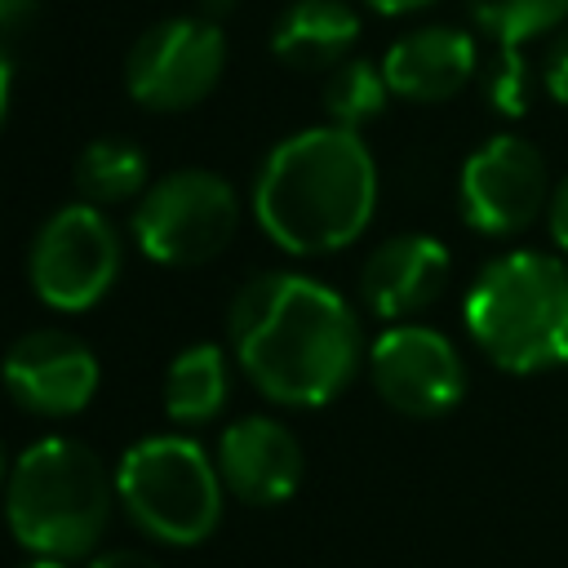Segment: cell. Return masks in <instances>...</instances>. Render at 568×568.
<instances>
[{
  "mask_svg": "<svg viewBox=\"0 0 568 568\" xmlns=\"http://www.w3.org/2000/svg\"><path fill=\"white\" fill-rule=\"evenodd\" d=\"M226 337L253 390L284 408L333 404L364 359L351 302L293 271L248 275L226 306Z\"/></svg>",
  "mask_w": 568,
  "mask_h": 568,
  "instance_id": "6da1fadb",
  "label": "cell"
},
{
  "mask_svg": "<svg viewBox=\"0 0 568 568\" xmlns=\"http://www.w3.org/2000/svg\"><path fill=\"white\" fill-rule=\"evenodd\" d=\"M377 213V160L359 129L311 124L275 142L253 178V217L293 257H324Z\"/></svg>",
  "mask_w": 568,
  "mask_h": 568,
  "instance_id": "7a4b0ae2",
  "label": "cell"
},
{
  "mask_svg": "<svg viewBox=\"0 0 568 568\" xmlns=\"http://www.w3.org/2000/svg\"><path fill=\"white\" fill-rule=\"evenodd\" d=\"M115 501L106 462L67 435H44L22 448L4 479V524L13 541L67 564L98 550Z\"/></svg>",
  "mask_w": 568,
  "mask_h": 568,
  "instance_id": "3957f363",
  "label": "cell"
},
{
  "mask_svg": "<svg viewBox=\"0 0 568 568\" xmlns=\"http://www.w3.org/2000/svg\"><path fill=\"white\" fill-rule=\"evenodd\" d=\"M462 320L501 373L528 377L568 364V262L541 248L493 257L466 288Z\"/></svg>",
  "mask_w": 568,
  "mask_h": 568,
  "instance_id": "277c9868",
  "label": "cell"
},
{
  "mask_svg": "<svg viewBox=\"0 0 568 568\" xmlns=\"http://www.w3.org/2000/svg\"><path fill=\"white\" fill-rule=\"evenodd\" d=\"M217 462L186 435H146L120 453L115 497L160 546H200L222 519Z\"/></svg>",
  "mask_w": 568,
  "mask_h": 568,
  "instance_id": "5b68a950",
  "label": "cell"
},
{
  "mask_svg": "<svg viewBox=\"0 0 568 568\" xmlns=\"http://www.w3.org/2000/svg\"><path fill=\"white\" fill-rule=\"evenodd\" d=\"M240 195L213 169H173L142 191L133 240L160 266H200L240 231Z\"/></svg>",
  "mask_w": 568,
  "mask_h": 568,
  "instance_id": "8992f818",
  "label": "cell"
},
{
  "mask_svg": "<svg viewBox=\"0 0 568 568\" xmlns=\"http://www.w3.org/2000/svg\"><path fill=\"white\" fill-rule=\"evenodd\" d=\"M120 257L124 253L111 217L98 204L80 200L49 213V222L36 231L27 280L44 306L80 315L111 293L120 275Z\"/></svg>",
  "mask_w": 568,
  "mask_h": 568,
  "instance_id": "52a82bcc",
  "label": "cell"
},
{
  "mask_svg": "<svg viewBox=\"0 0 568 568\" xmlns=\"http://www.w3.org/2000/svg\"><path fill=\"white\" fill-rule=\"evenodd\" d=\"M226 71V36L222 22L200 13L151 22L124 58V89L142 111H191L200 106Z\"/></svg>",
  "mask_w": 568,
  "mask_h": 568,
  "instance_id": "ba28073f",
  "label": "cell"
},
{
  "mask_svg": "<svg viewBox=\"0 0 568 568\" xmlns=\"http://www.w3.org/2000/svg\"><path fill=\"white\" fill-rule=\"evenodd\" d=\"M550 204V173L537 142L524 133H493L457 173L462 222L479 235H519Z\"/></svg>",
  "mask_w": 568,
  "mask_h": 568,
  "instance_id": "9c48e42d",
  "label": "cell"
},
{
  "mask_svg": "<svg viewBox=\"0 0 568 568\" xmlns=\"http://www.w3.org/2000/svg\"><path fill=\"white\" fill-rule=\"evenodd\" d=\"M368 377L386 408L404 417H444L466 395V364L457 346L426 324H390L368 346Z\"/></svg>",
  "mask_w": 568,
  "mask_h": 568,
  "instance_id": "30bf717a",
  "label": "cell"
},
{
  "mask_svg": "<svg viewBox=\"0 0 568 568\" xmlns=\"http://www.w3.org/2000/svg\"><path fill=\"white\" fill-rule=\"evenodd\" d=\"M4 395L31 417H75L93 404L102 368L98 355L67 328H31L0 359Z\"/></svg>",
  "mask_w": 568,
  "mask_h": 568,
  "instance_id": "8fae6325",
  "label": "cell"
},
{
  "mask_svg": "<svg viewBox=\"0 0 568 568\" xmlns=\"http://www.w3.org/2000/svg\"><path fill=\"white\" fill-rule=\"evenodd\" d=\"M217 475L226 484V493L244 506H280L297 493L306 457L297 435L266 413H248L235 417L222 435H217Z\"/></svg>",
  "mask_w": 568,
  "mask_h": 568,
  "instance_id": "7c38bea8",
  "label": "cell"
},
{
  "mask_svg": "<svg viewBox=\"0 0 568 568\" xmlns=\"http://www.w3.org/2000/svg\"><path fill=\"white\" fill-rule=\"evenodd\" d=\"M448 266H453V257L435 235H422V231L390 235L359 266V302L377 320L404 324V320L422 315L444 293Z\"/></svg>",
  "mask_w": 568,
  "mask_h": 568,
  "instance_id": "4fadbf2b",
  "label": "cell"
},
{
  "mask_svg": "<svg viewBox=\"0 0 568 568\" xmlns=\"http://www.w3.org/2000/svg\"><path fill=\"white\" fill-rule=\"evenodd\" d=\"M475 67L479 49L470 31L444 22L413 27L382 53V75L404 102H448L475 80Z\"/></svg>",
  "mask_w": 568,
  "mask_h": 568,
  "instance_id": "5bb4252c",
  "label": "cell"
},
{
  "mask_svg": "<svg viewBox=\"0 0 568 568\" xmlns=\"http://www.w3.org/2000/svg\"><path fill=\"white\" fill-rule=\"evenodd\" d=\"M359 40V13L346 0H293L271 27V53L293 71H333Z\"/></svg>",
  "mask_w": 568,
  "mask_h": 568,
  "instance_id": "9a60e30c",
  "label": "cell"
},
{
  "mask_svg": "<svg viewBox=\"0 0 568 568\" xmlns=\"http://www.w3.org/2000/svg\"><path fill=\"white\" fill-rule=\"evenodd\" d=\"M231 395V368L226 351L213 342H195L173 355L164 373V413L178 426H204L226 408Z\"/></svg>",
  "mask_w": 568,
  "mask_h": 568,
  "instance_id": "2e32d148",
  "label": "cell"
},
{
  "mask_svg": "<svg viewBox=\"0 0 568 568\" xmlns=\"http://www.w3.org/2000/svg\"><path fill=\"white\" fill-rule=\"evenodd\" d=\"M75 191L89 204H124L146 191V151L129 138H93L75 160Z\"/></svg>",
  "mask_w": 568,
  "mask_h": 568,
  "instance_id": "e0dca14e",
  "label": "cell"
},
{
  "mask_svg": "<svg viewBox=\"0 0 568 568\" xmlns=\"http://www.w3.org/2000/svg\"><path fill=\"white\" fill-rule=\"evenodd\" d=\"M386 98L395 93L382 75V62H368V58H346L324 80V115L328 124H342V129H364L368 120H377L386 111Z\"/></svg>",
  "mask_w": 568,
  "mask_h": 568,
  "instance_id": "ac0fdd59",
  "label": "cell"
},
{
  "mask_svg": "<svg viewBox=\"0 0 568 568\" xmlns=\"http://www.w3.org/2000/svg\"><path fill=\"white\" fill-rule=\"evenodd\" d=\"M466 9L497 49H524L568 22V0H466Z\"/></svg>",
  "mask_w": 568,
  "mask_h": 568,
  "instance_id": "d6986e66",
  "label": "cell"
},
{
  "mask_svg": "<svg viewBox=\"0 0 568 568\" xmlns=\"http://www.w3.org/2000/svg\"><path fill=\"white\" fill-rule=\"evenodd\" d=\"M488 98L501 115H524L528 111V67H524L519 49H501L497 71L488 80Z\"/></svg>",
  "mask_w": 568,
  "mask_h": 568,
  "instance_id": "ffe728a7",
  "label": "cell"
},
{
  "mask_svg": "<svg viewBox=\"0 0 568 568\" xmlns=\"http://www.w3.org/2000/svg\"><path fill=\"white\" fill-rule=\"evenodd\" d=\"M541 84H546V93H550L555 102H564V106H568V27H559V31H555V40H550V49H546Z\"/></svg>",
  "mask_w": 568,
  "mask_h": 568,
  "instance_id": "44dd1931",
  "label": "cell"
},
{
  "mask_svg": "<svg viewBox=\"0 0 568 568\" xmlns=\"http://www.w3.org/2000/svg\"><path fill=\"white\" fill-rule=\"evenodd\" d=\"M546 222H550V240L568 253V178L550 191V204H546Z\"/></svg>",
  "mask_w": 568,
  "mask_h": 568,
  "instance_id": "7402d4cb",
  "label": "cell"
},
{
  "mask_svg": "<svg viewBox=\"0 0 568 568\" xmlns=\"http://www.w3.org/2000/svg\"><path fill=\"white\" fill-rule=\"evenodd\" d=\"M89 568H160V559L146 550H102L89 559Z\"/></svg>",
  "mask_w": 568,
  "mask_h": 568,
  "instance_id": "603a6c76",
  "label": "cell"
},
{
  "mask_svg": "<svg viewBox=\"0 0 568 568\" xmlns=\"http://www.w3.org/2000/svg\"><path fill=\"white\" fill-rule=\"evenodd\" d=\"M40 13V0H0V31H22Z\"/></svg>",
  "mask_w": 568,
  "mask_h": 568,
  "instance_id": "cb8c5ba5",
  "label": "cell"
},
{
  "mask_svg": "<svg viewBox=\"0 0 568 568\" xmlns=\"http://www.w3.org/2000/svg\"><path fill=\"white\" fill-rule=\"evenodd\" d=\"M368 9L386 13V18H399V13H417V9H430L435 0H364Z\"/></svg>",
  "mask_w": 568,
  "mask_h": 568,
  "instance_id": "d4e9b609",
  "label": "cell"
},
{
  "mask_svg": "<svg viewBox=\"0 0 568 568\" xmlns=\"http://www.w3.org/2000/svg\"><path fill=\"white\" fill-rule=\"evenodd\" d=\"M9 98H13V62H9V53L0 49V129H4V120H9Z\"/></svg>",
  "mask_w": 568,
  "mask_h": 568,
  "instance_id": "484cf974",
  "label": "cell"
},
{
  "mask_svg": "<svg viewBox=\"0 0 568 568\" xmlns=\"http://www.w3.org/2000/svg\"><path fill=\"white\" fill-rule=\"evenodd\" d=\"M231 9H235V0H200V18H209V22H222Z\"/></svg>",
  "mask_w": 568,
  "mask_h": 568,
  "instance_id": "4316f807",
  "label": "cell"
},
{
  "mask_svg": "<svg viewBox=\"0 0 568 568\" xmlns=\"http://www.w3.org/2000/svg\"><path fill=\"white\" fill-rule=\"evenodd\" d=\"M22 568H71V564L67 559H49V555H31Z\"/></svg>",
  "mask_w": 568,
  "mask_h": 568,
  "instance_id": "83f0119b",
  "label": "cell"
},
{
  "mask_svg": "<svg viewBox=\"0 0 568 568\" xmlns=\"http://www.w3.org/2000/svg\"><path fill=\"white\" fill-rule=\"evenodd\" d=\"M4 479H9V457H4V444H0V488H4Z\"/></svg>",
  "mask_w": 568,
  "mask_h": 568,
  "instance_id": "f1b7e54d",
  "label": "cell"
}]
</instances>
